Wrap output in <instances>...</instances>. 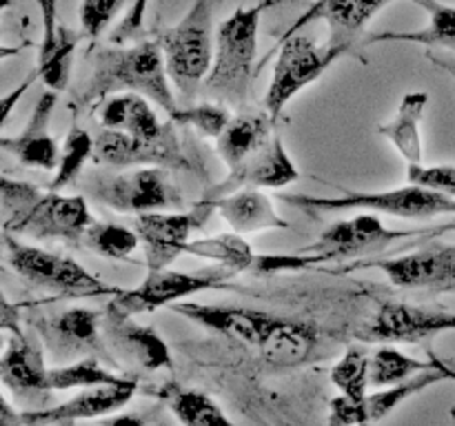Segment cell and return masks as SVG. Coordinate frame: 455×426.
Instances as JSON below:
<instances>
[{
    "mask_svg": "<svg viewBox=\"0 0 455 426\" xmlns=\"http://www.w3.org/2000/svg\"><path fill=\"white\" fill-rule=\"evenodd\" d=\"M389 3H394V0H315L296 22L284 31L280 40L298 34L302 27L323 18L329 25L327 44L345 49V51L349 53L354 51L355 43H358L360 34H363V29L367 27V22Z\"/></svg>",
    "mask_w": 455,
    "mask_h": 426,
    "instance_id": "ac0fdd59",
    "label": "cell"
},
{
    "mask_svg": "<svg viewBox=\"0 0 455 426\" xmlns=\"http://www.w3.org/2000/svg\"><path fill=\"white\" fill-rule=\"evenodd\" d=\"M127 0H83L80 4V25L83 34L98 38L111 20L120 13Z\"/></svg>",
    "mask_w": 455,
    "mask_h": 426,
    "instance_id": "ab89813d",
    "label": "cell"
},
{
    "mask_svg": "<svg viewBox=\"0 0 455 426\" xmlns=\"http://www.w3.org/2000/svg\"><path fill=\"white\" fill-rule=\"evenodd\" d=\"M429 60L434 62V65H438L440 69L447 71V74H451L453 78H455V56H451V58H438V56H434V53H429Z\"/></svg>",
    "mask_w": 455,
    "mask_h": 426,
    "instance_id": "7dc6e473",
    "label": "cell"
},
{
    "mask_svg": "<svg viewBox=\"0 0 455 426\" xmlns=\"http://www.w3.org/2000/svg\"><path fill=\"white\" fill-rule=\"evenodd\" d=\"M235 271L227 266L204 269L198 273H182V271H147V278L136 288H123L118 296L109 300V309L124 315H140L160 306H172L185 297L196 296L207 288H225L227 280H231Z\"/></svg>",
    "mask_w": 455,
    "mask_h": 426,
    "instance_id": "ba28073f",
    "label": "cell"
},
{
    "mask_svg": "<svg viewBox=\"0 0 455 426\" xmlns=\"http://www.w3.org/2000/svg\"><path fill=\"white\" fill-rule=\"evenodd\" d=\"M369 362H371V358H369L367 351L363 346L351 344L345 351L340 362L331 368V382L342 393L364 399L369 384H371V380H369Z\"/></svg>",
    "mask_w": 455,
    "mask_h": 426,
    "instance_id": "d590c367",
    "label": "cell"
},
{
    "mask_svg": "<svg viewBox=\"0 0 455 426\" xmlns=\"http://www.w3.org/2000/svg\"><path fill=\"white\" fill-rule=\"evenodd\" d=\"M138 382L124 377L118 384L92 386L89 390L74 395L67 402L49 408H36V411L22 413V424L40 426V424H74L80 420H96L100 415L123 408L129 399L136 395Z\"/></svg>",
    "mask_w": 455,
    "mask_h": 426,
    "instance_id": "d6986e66",
    "label": "cell"
},
{
    "mask_svg": "<svg viewBox=\"0 0 455 426\" xmlns=\"http://www.w3.org/2000/svg\"><path fill=\"white\" fill-rule=\"evenodd\" d=\"M87 193L118 213L178 211L185 207L180 186L167 167H129V171L92 176L84 182Z\"/></svg>",
    "mask_w": 455,
    "mask_h": 426,
    "instance_id": "8992f818",
    "label": "cell"
},
{
    "mask_svg": "<svg viewBox=\"0 0 455 426\" xmlns=\"http://www.w3.org/2000/svg\"><path fill=\"white\" fill-rule=\"evenodd\" d=\"M78 40H80L78 31H71L65 27L60 47L53 51V56L49 58L47 62L34 67V69L38 71L40 80H43L49 89H53V91L58 93L65 91L67 84H69V74H71V65H74V53H76V47H78Z\"/></svg>",
    "mask_w": 455,
    "mask_h": 426,
    "instance_id": "74e56055",
    "label": "cell"
},
{
    "mask_svg": "<svg viewBox=\"0 0 455 426\" xmlns=\"http://www.w3.org/2000/svg\"><path fill=\"white\" fill-rule=\"evenodd\" d=\"M169 120L176 124H185V127L196 129L200 136L204 138H218L231 122V111L227 105L213 100V102H200L194 106H178Z\"/></svg>",
    "mask_w": 455,
    "mask_h": 426,
    "instance_id": "8d00e7d4",
    "label": "cell"
},
{
    "mask_svg": "<svg viewBox=\"0 0 455 426\" xmlns=\"http://www.w3.org/2000/svg\"><path fill=\"white\" fill-rule=\"evenodd\" d=\"M440 229H443V233H444V231H455V222H449V225H443V226H440Z\"/></svg>",
    "mask_w": 455,
    "mask_h": 426,
    "instance_id": "c3c4849f",
    "label": "cell"
},
{
    "mask_svg": "<svg viewBox=\"0 0 455 426\" xmlns=\"http://www.w3.org/2000/svg\"><path fill=\"white\" fill-rule=\"evenodd\" d=\"M31 327L38 333L40 342L58 362H74L80 358H100L114 364L109 349L102 342V313L83 306L58 311L52 315H34Z\"/></svg>",
    "mask_w": 455,
    "mask_h": 426,
    "instance_id": "8fae6325",
    "label": "cell"
},
{
    "mask_svg": "<svg viewBox=\"0 0 455 426\" xmlns=\"http://www.w3.org/2000/svg\"><path fill=\"white\" fill-rule=\"evenodd\" d=\"M172 311L185 315L187 320L200 324V327H207L227 337H234L243 344L256 346V349H260L278 318V315L244 309V306L200 304V302H178V304H172Z\"/></svg>",
    "mask_w": 455,
    "mask_h": 426,
    "instance_id": "44dd1931",
    "label": "cell"
},
{
    "mask_svg": "<svg viewBox=\"0 0 455 426\" xmlns=\"http://www.w3.org/2000/svg\"><path fill=\"white\" fill-rule=\"evenodd\" d=\"M289 207L302 209L305 213H336L351 211V209H364V211L387 213L395 217H409V220H427L440 213H455V198L440 191L427 189V186L413 185L389 191H371V193H354L347 191L333 198H320V195L284 193L280 195Z\"/></svg>",
    "mask_w": 455,
    "mask_h": 426,
    "instance_id": "277c9868",
    "label": "cell"
},
{
    "mask_svg": "<svg viewBox=\"0 0 455 426\" xmlns=\"http://www.w3.org/2000/svg\"><path fill=\"white\" fill-rule=\"evenodd\" d=\"M376 266L400 288H418L429 293H455V244L431 242L418 251L385 260H358L345 271Z\"/></svg>",
    "mask_w": 455,
    "mask_h": 426,
    "instance_id": "4fadbf2b",
    "label": "cell"
},
{
    "mask_svg": "<svg viewBox=\"0 0 455 426\" xmlns=\"http://www.w3.org/2000/svg\"><path fill=\"white\" fill-rule=\"evenodd\" d=\"M138 242H140V235L136 229L132 231L127 226L93 220L92 226L84 231L78 248L107 257V260L132 262V253L136 251Z\"/></svg>",
    "mask_w": 455,
    "mask_h": 426,
    "instance_id": "1f68e13d",
    "label": "cell"
},
{
    "mask_svg": "<svg viewBox=\"0 0 455 426\" xmlns=\"http://www.w3.org/2000/svg\"><path fill=\"white\" fill-rule=\"evenodd\" d=\"M18 315H12V304L4 302L3 313V331L9 333L4 340L3 359H0V377L3 384L13 393L38 395L47 393V373L44 367V355L40 346L31 337L18 328Z\"/></svg>",
    "mask_w": 455,
    "mask_h": 426,
    "instance_id": "e0dca14e",
    "label": "cell"
},
{
    "mask_svg": "<svg viewBox=\"0 0 455 426\" xmlns=\"http://www.w3.org/2000/svg\"><path fill=\"white\" fill-rule=\"evenodd\" d=\"M93 146H96V138L89 136L87 129L74 124L65 138L60 160H58L56 167V176H53L49 189L60 191L65 189V186H69L71 182L80 176V171H83V167L87 164V160H93Z\"/></svg>",
    "mask_w": 455,
    "mask_h": 426,
    "instance_id": "e575fe53",
    "label": "cell"
},
{
    "mask_svg": "<svg viewBox=\"0 0 455 426\" xmlns=\"http://www.w3.org/2000/svg\"><path fill=\"white\" fill-rule=\"evenodd\" d=\"M280 0H260L251 7H238L216 31V60L204 78V91L227 106L247 105L256 78L258 27L262 13Z\"/></svg>",
    "mask_w": 455,
    "mask_h": 426,
    "instance_id": "7a4b0ae2",
    "label": "cell"
},
{
    "mask_svg": "<svg viewBox=\"0 0 455 426\" xmlns=\"http://www.w3.org/2000/svg\"><path fill=\"white\" fill-rule=\"evenodd\" d=\"M56 102L58 91H53V89L44 91L36 102L25 129L16 138L3 136V140H0V146L9 151L22 167L43 169V171H52L53 167H58L60 154H58L56 138L49 131Z\"/></svg>",
    "mask_w": 455,
    "mask_h": 426,
    "instance_id": "7402d4cb",
    "label": "cell"
},
{
    "mask_svg": "<svg viewBox=\"0 0 455 426\" xmlns=\"http://www.w3.org/2000/svg\"><path fill=\"white\" fill-rule=\"evenodd\" d=\"M447 331H455V313L404 302H382L373 318L355 331V337L363 342L427 344Z\"/></svg>",
    "mask_w": 455,
    "mask_h": 426,
    "instance_id": "5bb4252c",
    "label": "cell"
},
{
    "mask_svg": "<svg viewBox=\"0 0 455 426\" xmlns=\"http://www.w3.org/2000/svg\"><path fill=\"white\" fill-rule=\"evenodd\" d=\"M22 424V413H13L7 404V398H0V426Z\"/></svg>",
    "mask_w": 455,
    "mask_h": 426,
    "instance_id": "bcb514c9",
    "label": "cell"
},
{
    "mask_svg": "<svg viewBox=\"0 0 455 426\" xmlns=\"http://www.w3.org/2000/svg\"><path fill=\"white\" fill-rule=\"evenodd\" d=\"M100 358H80L62 367H52L47 373L49 390H71V389H92L102 384H118L124 377H118L114 371L102 367Z\"/></svg>",
    "mask_w": 455,
    "mask_h": 426,
    "instance_id": "836d02e7",
    "label": "cell"
},
{
    "mask_svg": "<svg viewBox=\"0 0 455 426\" xmlns=\"http://www.w3.org/2000/svg\"><path fill=\"white\" fill-rule=\"evenodd\" d=\"M298 178L300 173L293 160L289 158L283 140L274 136L256 154L249 155L238 169L229 171L225 180L213 185L203 195V200H216L238 189H283V186L293 185Z\"/></svg>",
    "mask_w": 455,
    "mask_h": 426,
    "instance_id": "2e32d148",
    "label": "cell"
},
{
    "mask_svg": "<svg viewBox=\"0 0 455 426\" xmlns=\"http://www.w3.org/2000/svg\"><path fill=\"white\" fill-rule=\"evenodd\" d=\"M451 380H455V368H453V373H451Z\"/></svg>",
    "mask_w": 455,
    "mask_h": 426,
    "instance_id": "681fc988",
    "label": "cell"
},
{
    "mask_svg": "<svg viewBox=\"0 0 455 426\" xmlns=\"http://www.w3.org/2000/svg\"><path fill=\"white\" fill-rule=\"evenodd\" d=\"M438 362L440 358L434 353H431L427 362H422V359L411 358V355H404L403 351L394 349V346H380L371 355V362H369V380H371V386L382 389V386H391L409 380V377L420 371L438 368Z\"/></svg>",
    "mask_w": 455,
    "mask_h": 426,
    "instance_id": "d6a6232c",
    "label": "cell"
},
{
    "mask_svg": "<svg viewBox=\"0 0 455 426\" xmlns=\"http://www.w3.org/2000/svg\"><path fill=\"white\" fill-rule=\"evenodd\" d=\"M443 233L440 226L435 229H416V231H394L387 229L376 216H355L351 220H340L324 229L315 242L305 247L302 251L318 253L327 262H345V260H369L376 253H382L394 242L400 240L420 238V235H438Z\"/></svg>",
    "mask_w": 455,
    "mask_h": 426,
    "instance_id": "9c48e42d",
    "label": "cell"
},
{
    "mask_svg": "<svg viewBox=\"0 0 455 426\" xmlns=\"http://www.w3.org/2000/svg\"><path fill=\"white\" fill-rule=\"evenodd\" d=\"M38 78H40V75H38V71L34 69V71H31V75H29V78H27L25 83H22L20 87H18L16 91L12 93V96H7V98H4V102H3V120H4V122H7L9 114H12V106H13V102H16V100H20V98L25 96V91H27V89L31 87V83H34V80H38Z\"/></svg>",
    "mask_w": 455,
    "mask_h": 426,
    "instance_id": "f6af8a7d",
    "label": "cell"
},
{
    "mask_svg": "<svg viewBox=\"0 0 455 426\" xmlns=\"http://www.w3.org/2000/svg\"><path fill=\"white\" fill-rule=\"evenodd\" d=\"M100 124L138 138H158L164 127L160 124L156 111L151 109L149 98L136 91L114 93L102 105Z\"/></svg>",
    "mask_w": 455,
    "mask_h": 426,
    "instance_id": "484cf974",
    "label": "cell"
},
{
    "mask_svg": "<svg viewBox=\"0 0 455 426\" xmlns=\"http://www.w3.org/2000/svg\"><path fill=\"white\" fill-rule=\"evenodd\" d=\"M407 180L455 198V164H435V167H425L422 162L409 164Z\"/></svg>",
    "mask_w": 455,
    "mask_h": 426,
    "instance_id": "b9f144b4",
    "label": "cell"
},
{
    "mask_svg": "<svg viewBox=\"0 0 455 426\" xmlns=\"http://www.w3.org/2000/svg\"><path fill=\"white\" fill-rule=\"evenodd\" d=\"M167 65L158 40H140L136 44H105L92 58V74L74 93V114L92 109L107 96L136 91L163 106L167 115L178 109L169 87Z\"/></svg>",
    "mask_w": 455,
    "mask_h": 426,
    "instance_id": "6da1fadb",
    "label": "cell"
},
{
    "mask_svg": "<svg viewBox=\"0 0 455 426\" xmlns=\"http://www.w3.org/2000/svg\"><path fill=\"white\" fill-rule=\"evenodd\" d=\"M40 193H43V191H40L38 186L29 185V182L3 178V195H0V202H3V213H4L3 225L16 220L20 213H25L27 209L38 200Z\"/></svg>",
    "mask_w": 455,
    "mask_h": 426,
    "instance_id": "60d3db41",
    "label": "cell"
},
{
    "mask_svg": "<svg viewBox=\"0 0 455 426\" xmlns=\"http://www.w3.org/2000/svg\"><path fill=\"white\" fill-rule=\"evenodd\" d=\"M147 393L163 399L169 411L176 415V420L187 426L231 424L229 417L222 413V408L203 390L182 389L178 384H163L158 390H147Z\"/></svg>",
    "mask_w": 455,
    "mask_h": 426,
    "instance_id": "f1b7e54d",
    "label": "cell"
},
{
    "mask_svg": "<svg viewBox=\"0 0 455 426\" xmlns=\"http://www.w3.org/2000/svg\"><path fill=\"white\" fill-rule=\"evenodd\" d=\"M429 16V25L420 31H380L367 38L373 43H416L427 47H444L455 51V7L440 0H411Z\"/></svg>",
    "mask_w": 455,
    "mask_h": 426,
    "instance_id": "83f0119b",
    "label": "cell"
},
{
    "mask_svg": "<svg viewBox=\"0 0 455 426\" xmlns=\"http://www.w3.org/2000/svg\"><path fill=\"white\" fill-rule=\"evenodd\" d=\"M274 124L275 120L267 111L240 114L231 118L225 131L216 138L218 155L229 167V171L238 169L249 155L256 154L260 146H265L275 136Z\"/></svg>",
    "mask_w": 455,
    "mask_h": 426,
    "instance_id": "d4e9b609",
    "label": "cell"
},
{
    "mask_svg": "<svg viewBox=\"0 0 455 426\" xmlns=\"http://www.w3.org/2000/svg\"><path fill=\"white\" fill-rule=\"evenodd\" d=\"M324 264V257L318 253H287V256H256L251 266V273L256 275H274L287 273V271H302L311 266Z\"/></svg>",
    "mask_w": 455,
    "mask_h": 426,
    "instance_id": "f35d334b",
    "label": "cell"
},
{
    "mask_svg": "<svg viewBox=\"0 0 455 426\" xmlns=\"http://www.w3.org/2000/svg\"><path fill=\"white\" fill-rule=\"evenodd\" d=\"M209 202L231 229L243 235L253 231L289 229V222L278 216L269 195L262 193L260 189H238Z\"/></svg>",
    "mask_w": 455,
    "mask_h": 426,
    "instance_id": "603a6c76",
    "label": "cell"
},
{
    "mask_svg": "<svg viewBox=\"0 0 455 426\" xmlns=\"http://www.w3.org/2000/svg\"><path fill=\"white\" fill-rule=\"evenodd\" d=\"M145 7H147V0H136L132 7V12L124 16V20L120 22L118 29L111 34V43L114 44H124L129 40H136L140 38V31H142V16H145Z\"/></svg>",
    "mask_w": 455,
    "mask_h": 426,
    "instance_id": "ee69618b",
    "label": "cell"
},
{
    "mask_svg": "<svg viewBox=\"0 0 455 426\" xmlns=\"http://www.w3.org/2000/svg\"><path fill=\"white\" fill-rule=\"evenodd\" d=\"M213 0H194L178 25L160 27L154 38L163 49L167 74L182 98H194L212 71Z\"/></svg>",
    "mask_w": 455,
    "mask_h": 426,
    "instance_id": "3957f363",
    "label": "cell"
},
{
    "mask_svg": "<svg viewBox=\"0 0 455 426\" xmlns=\"http://www.w3.org/2000/svg\"><path fill=\"white\" fill-rule=\"evenodd\" d=\"M93 162L107 167H167L176 171H194V162L178 142L176 122H164L158 138L129 136L116 129H102L96 136Z\"/></svg>",
    "mask_w": 455,
    "mask_h": 426,
    "instance_id": "30bf717a",
    "label": "cell"
},
{
    "mask_svg": "<svg viewBox=\"0 0 455 426\" xmlns=\"http://www.w3.org/2000/svg\"><path fill=\"white\" fill-rule=\"evenodd\" d=\"M213 211L216 209L209 200H200L191 211L178 209L173 213H140L133 220V229L140 235L142 248H145L147 271L167 269L178 256H182L187 242H189L191 231L203 225L209 213Z\"/></svg>",
    "mask_w": 455,
    "mask_h": 426,
    "instance_id": "9a60e30c",
    "label": "cell"
},
{
    "mask_svg": "<svg viewBox=\"0 0 455 426\" xmlns=\"http://www.w3.org/2000/svg\"><path fill=\"white\" fill-rule=\"evenodd\" d=\"M92 222L93 217L83 195H60L49 189L47 193L43 191L38 200L16 220L3 225V229L7 233H22L34 240H60L78 248Z\"/></svg>",
    "mask_w": 455,
    "mask_h": 426,
    "instance_id": "7c38bea8",
    "label": "cell"
},
{
    "mask_svg": "<svg viewBox=\"0 0 455 426\" xmlns=\"http://www.w3.org/2000/svg\"><path fill=\"white\" fill-rule=\"evenodd\" d=\"M185 253L203 260L216 262V264L227 266V269L243 273V271H251L256 253L253 247L243 238L238 231H229V233L213 235V238H200L189 240L185 247Z\"/></svg>",
    "mask_w": 455,
    "mask_h": 426,
    "instance_id": "4dcf8cb0",
    "label": "cell"
},
{
    "mask_svg": "<svg viewBox=\"0 0 455 426\" xmlns=\"http://www.w3.org/2000/svg\"><path fill=\"white\" fill-rule=\"evenodd\" d=\"M133 315L118 313V311L107 306L102 313V333L107 337V344L123 355L127 362L138 364L147 371H163L173 368L172 351L167 342L158 335L151 327L133 322Z\"/></svg>",
    "mask_w": 455,
    "mask_h": 426,
    "instance_id": "ffe728a7",
    "label": "cell"
},
{
    "mask_svg": "<svg viewBox=\"0 0 455 426\" xmlns=\"http://www.w3.org/2000/svg\"><path fill=\"white\" fill-rule=\"evenodd\" d=\"M275 51H278V60H275L274 67V78H271L269 89L265 93V111L274 120L283 115L284 106L302 89L315 83L338 58L347 56L345 49L331 47V44L318 47V43L311 36H302L300 31L280 40L271 53ZM271 53H267L265 60L258 65V69L269 60Z\"/></svg>",
    "mask_w": 455,
    "mask_h": 426,
    "instance_id": "52a82bcc",
    "label": "cell"
},
{
    "mask_svg": "<svg viewBox=\"0 0 455 426\" xmlns=\"http://www.w3.org/2000/svg\"><path fill=\"white\" fill-rule=\"evenodd\" d=\"M3 240L9 266L34 287L62 297H114L123 291L120 287L98 280L71 257L18 242L7 231Z\"/></svg>",
    "mask_w": 455,
    "mask_h": 426,
    "instance_id": "5b68a950",
    "label": "cell"
},
{
    "mask_svg": "<svg viewBox=\"0 0 455 426\" xmlns=\"http://www.w3.org/2000/svg\"><path fill=\"white\" fill-rule=\"evenodd\" d=\"M329 424L333 426H349V424H367L369 413L364 406V399L351 398L342 393L340 398H333L329 404Z\"/></svg>",
    "mask_w": 455,
    "mask_h": 426,
    "instance_id": "7bdbcfd3",
    "label": "cell"
},
{
    "mask_svg": "<svg viewBox=\"0 0 455 426\" xmlns=\"http://www.w3.org/2000/svg\"><path fill=\"white\" fill-rule=\"evenodd\" d=\"M427 105H429V93L427 91L407 93L394 118L378 129L380 136H385L409 164L422 162L420 124L425 118Z\"/></svg>",
    "mask_w": 455,
    "mask_h": 426,
    "instance_id": "4316f807",
    "label": "cell"
},
{
    "mask_svg": "<svg viewBox=\"0 0 455 426\" xmlns=\"http://www.w3.org/2000/svg\"><path fill=\"white\" fill-rule=\"evenodd\" d=\"M318 331L307 322L275 318L269 335L260 344V355L269 367L293 368L309 362L314 351L318 349Z\"/></svg>",
    "mask_w": 455,
    "mask_h": 426,
    "instance_id": "cb8c5ba5",
    "label": "cell"
},
{
    "mask_svg": "<svg viewBox=\"0 0 455 426\" xmlns=\"http://www.w3.org/2000/svg\"><path fill=\"white\" fill-rule=\"evenodd\" d=\"M451 373L453 368L440 359L438 368H429V371L416 373V375H411L409 380L387 386V390H378V393H371V395L367 393V398H364V406H367L369 422L385 420L389 413H394L395 408H398L403 402H407L409 398L422 393V390L429 389L431 384H438V382L443 380H451Z\"/></svg>",
    "mask_w": 455,
    "mask_h": 426,
    "instance_id": "f546056e",
    "label": "cell"
}]
</instances>
